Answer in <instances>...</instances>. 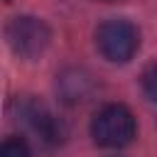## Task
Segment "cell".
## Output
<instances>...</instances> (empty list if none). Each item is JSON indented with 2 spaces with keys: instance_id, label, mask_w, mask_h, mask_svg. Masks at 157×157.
<instances>
[{
  "instance_id": "1",
  "label": "cell",
  "mask_w": 157,
  "mask_h": 157,
  "mask_svg": "<svg viewBox=\"0 0 157 157\" xmlns=\"http://www.w3.org/2000/svg\"><path fill=\"white\" fill-rule=\"evenodd\" d=\"M135 135H137L135 115L123 103L103 105L91 120V137L101 147H110V150L125 147L135 140Z\"/></svg>"
},
{
  "instance_id": "4",
  "label": "cell",
  "mask_w": 157,
  "mask_h": 157,
  "mask_svg": "<svg viewBox=\"0 0 157 157\" xmlns=\"http://www.w3.org/2000/svg\"><path fill=\"white\" fill-rule=\"evenodd\" d=\"M22 118L29 123V128L49 145H59L64 140V130H61V123L44 108V105H37V103H29L22 108Z\"/></svg>"
},
{
  "instance_id": "3",
  "label": "cell",
  "mask_w": 157,
  "mask_h": 157,
  "mask_svg": "<svg viewBox=\"0 0 157 157\" xmlns=\"http://www.w3.org/2000/svg\"><path fill=\"white\" fill-rule=\"evenodd\" d=\"M96 47L108 61L125 64L140 47V32L130 20H105L96 29Z\"/></svg>"
},
{
  "instance_id": "6",
  "label": "cell",
  "mask_w": 157,
  "mask_h": 157,
  "mask_svg": "<svg viewBox=\"0 0 157 157\" xmlns=\"http://www.w3.org/2000/svg\"><path fill=\"white\" fill-rule=\"evenodd\" d=\"M140 83H142V91H145V96H147L152 103H157V64H150V66L142 71V78H140Z\"/></svg>"
},
{
  "instance_id": "5",
  "label": "cell",
  "mask_w": 157,
  "mask_h": 157,
  "mask_svg": "<svg viewBox=\"0 0 157 157\" xmlns=\"http://www.w3.org/2000/svg\"><path fill=\"white\" fill-rule=\"evenodd\" d=\"M0 157H32V150H29V145H27L25 137H20V135H10V137L2 142Z\"/></svg>"
},
{
  "instance_id": "2",
  "label": "cell",
  "mask_w": 157,
  "mask_h": 157,
  "mask_svg": "<svg viewBox=\"0 0 157 157\" xmlns=\"http://www.w3.org/2000/svg\"><path fill=\"white\" fill-rule=\"evenodd\" d=\"M5 37L10 49L20 59H37L47 52L52 42V29L47 27L44 20L32 17V15H17L7 22Z\"/></svg>"
},
{
  "instance_id": "7",
  "label": "cell",
  "mask_w": 157,
  "mask_h": 157,
  "mask_svg": "<svg viewBox=\"0 0 157 157\" xmlns=\"http://www.w3.org/2000/svg\"><path fill=\"white\" fill-rule=\"evenodd\" d=\"M7 2H10V0H7Z\"/></svg>"
}]
</instances>
